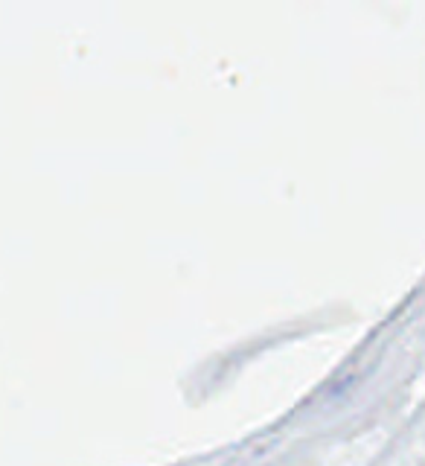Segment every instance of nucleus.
I'll return each mask as SVG.
<instances>
[]
</instances>
